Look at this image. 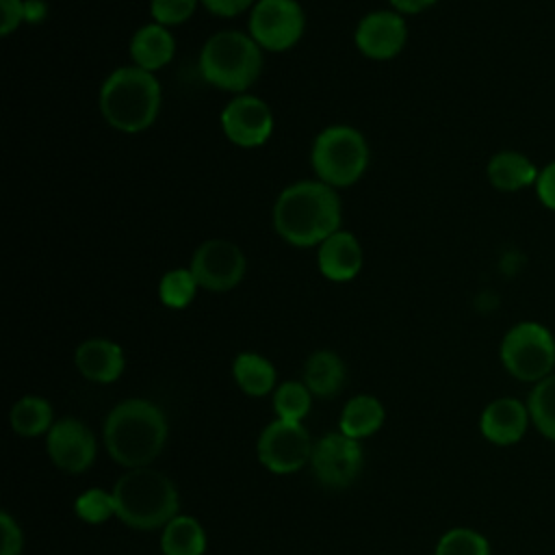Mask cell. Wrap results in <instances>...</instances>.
Listing matches in <instances>:
<instances>
[{
  "label": "cell",
  "instance_id": "obj_1",
  "mask_svg": "<svg viewBox=\"0 0 555 555\" xmlns=\"http://www.w3.org/2000/svg\"><path fill=\"white\" fill-rule=\"evenodd\" d=\"M340 199L321 180H299L282 189L273 204V230L295 247L321 245L340 230Z\"/></svg>",
  "mask_w": 555,
  "mask_h": 555
},
{
  "label": "cell",
  "instance_id": "obj_2",
  "mask_svg": "<svg viewBox=\"0 0 555 555\" xmlns=\"http://www.w3.org/2000/svg\"><path fill=\"white\" fill-rule=\"evenodd\" d=\"M163 89L152 72L137 65L117 67L100 87L98 106L104 121L126 134L147 130L160 111Z\"/></svg>",
  "mask_w": 555,
  "mask_h": 555
},
{
  "label": "cell",
  "instance_id": "obj_3",
  "mask_svg": "<svg viewBox=\"0 0 555 555\" xmlns=\"http://www.w3.org/2000/svg\"><path fill=\"white\" fill-rule=\"evenodd\" d=\"M165 440V414L145 399H128L106 416L104 442L111 457L121 466H147L163 451Z\"/></svg>",
  "mask_w": 555,
  "mask_h": 555
},
{
  "label": "cell",
  "instance_id": "obj_4",
  "mask_svg": "<svg viewBox=\"0 0 555 555\" xmlns=\"http://www.w3.org/2000/svg\"><path fill=\"white\" fill-rule=\"evenodd\" d=\"M115 512L134 529H156L176 518L178 492L169 477L141 466L121 475L113 488Z\"/></svg>",
  "mask_w": 555,
  "mask_h": 555
},
{
  "label": "cell",
  "instance_id": "obj_5",
  "mask_svg": "<svg viewBox=\"0 0 555 555\" xmlns=\"http://www.w3.org/2000/svg\"><path fill=\"white\" fill-rule=\"evenodd\" d=\"M262 72V48L241 30H219L199 52L202 78L230 93H245Z\"/></svg>",
  "mask_w": 555,
  "mask_h": 555
},
{
  "label": "cell",
  "instance_id": "obj_6",
  "mask_svg": "<svg viewBox=\"0 0 555 555\" xmlns=\"http://www.w3.org/2000/svg\"><path fill=\"white\" fill-rule=\"evenodd\" d=\"M310 163L317 180L334 189L351 186L369 167V143L353 126L334 124L314 137Z\"/></svg>",
  "mask_w": 555,
  "mask_h": 555
},
{
  "label": "cell",
  "instance_id": "obj_7",
  "mask_svg": "<svg viewBox=\"0 0 555 555\" xmlns=\"http://www.w3.org/2000/svg\"><path fill=\"white\" fill-rule=\"evenodd\" d=\"M501 362L518 382H540L555 369V338L542 323L520 321L501 340Z\"/></svg>",
  "mask_w": 555,
  "mask_h": 555
},
{
  "label": "cell",
  "instance_id": "obj_8",
  "mask_svg": "<svg viewBox=\"0 0 555 555\" xmlns=\"http://www.w3.org/2000/svg\"><path fill=\"white\" fill-rule=\"evenodd\" d=\"M306 15L297 0H258L249 11V35L269 52H286L299 43Z\"/></svg>",
  "mask_w": 555,
  "mask_h": 555
},
{
  "label": "cell",
  "instance_id": "obj_9",
  "mask_svg": "<svg viewBox=\"0 0 555 555\" xmlns=\"http://www.w3.org/2000/svg\"><path fill=\"white\" fill-rule=\"evenodd\" d=\"M189 269L199 288L225 293L241 284L247 271V260L236 243L225 238H208L193 251Z\"/></svg>",
  "mask_w": 555,
  "mask_h": 555
},
{
  "label": "cell",
  "instance_id": "obj_10",
  "mask_svg": "<svg viewBox=\"0 0 555 555\" xmlns=\"http://www.w3.org/2000/svg\"><path fill=\"white\" fill-rule=\"evenodd\" d=\"M312 442L301 423L273 421L258 438V460L278 475L299 470L312 457Z\"/></svg>",
  "mask_w": 555,
  "mask_h": 555
},
{
  "label": "cell",
  "instance_id": "obj_11",
  "mask_svg": "<svg viewBox=\"0 0 555 555\" xmlns=\"http://www.w3.org/2000/svg\"><path fill=\"white\" fill-rule=\"evenodd\" d=\"M221 130L238 147H260L273 132V113L256 95H234L221 111Z\"/></svg>",
  "mask_w": 555,
  "mask_h": 555
},
{
  "label": "cell",
  "instance_id": "obj_12",
  "mask_svg": "<svg viewBox=\"0 0 555 555\" xmlns=\"http://www.w3.org/2000/svg\"><path fill=\"white\" fill-rule=\"evenodd\" d=\"M312 470L327 488H347L362 468L358 440L345 434H327L312 449Z\"/></svg>",
  "mask_w": 555,
  "mask_h": 555
},
{
  "label": "cell",
  "instance_id": "obj_13",
  "mask_svg": "<svg viewBox=\"0 0 555 555\" xmlns=\"http://www.w3.org/2000/svg\"><path fill=\"white\" fill-rule=\"evenodd\" d=\"M356 48L371 61H390L395 59L405 41H408V26L401 13L382 9L366 13L353 33Z\"/></svg>",
  "mask_w": 555,
  "mask_h": 555
},
{
  "label": "cell",
  "instance_id": "obj_14",
  "mask_svg": "<svg viewBox=\"0 0 555 555\" xmlns=\"http://www.w3.org/2000/svg\"><path fill=\"white\" fill-rule=\"evenodd\" d=\"M46 447L56 468L72 475L85 473L95 457V438L76 418L56 421L48 431Z\"/></svg>",
  "mask_w": 555,
  "mask_h": 555
},
{
  "label": "cell",
  "instance_id": "obj_15",
  "mask_svg": "<svg viewBox=\"0 0 555 555\" xmlns=\"http://www.w3.org/2000/svg\"><path fill=\"white\" fill-rule=\"evenodd\" d=\"M317 264L321 275L330 282H349L362 271V245L353 232L338 230L319 245Z\"/></svg>",
  "mask_w": 555,
  "mask_h": 555
},
{
  "label": "cell",
  "instance_id": "obj_16",
  "mask_svg": "<svg viewBox=\"0 0 555 555\" xmlns=\"http://www.w3.org/2000/svg\"><path fill=\"white\" fill-rule=\"evenodd\" d=\"M529 410L527 403L514 399V397H501L486 405L479 418V429L486 440L499 447L516 444L525 434L529 425Z\"/></svg>",
  "mask_w": 555,
  "mask_h": 555
},
{
  "label": "cell",
  "instance_id": "obj_17",
  "mask_svg": "<svg viewBox=\"0 0 555 555\" xmlns=\"http://www.w3.org/2000/svg\"><path fill=\"white\" fill-rule=\"evenodd\" d=\"M124 364L121 347L108 338H89L76 349L78 371L82 377L98 384L115 382L124 373Z\"/></svg>",
  "mask_w": 555,
  "mask_h": 555
},
{
  "label": "cell",
  "instance_id": "obj_18",
  "mask_svg": "<svg viewBox=\"0 0 555 555\" xmlns=\"http://www.w3.org/2000/svg\"><path fill=\"white\" fill-rule=\"evenodd\" d=\"M176 54V39L171 30L163 24L150 22L134 30L130 39V59L132 65L145 72H158L171 63Z\"/></svg>",
  "mask_w": 555,
  "mask_h": 555
},
{
  "label": "cell",
  "instance_id": "obj_19",
  "mask_svg": "<svg viewBox=\"0 0 555 555\" xmlns=\"http://www.w3.org/2000/svg\"><path fill=\"white\" fill-rule=\"evenodd\" d=\"M538 173L540 169L533 165V160L516 150H501L486 165L488 182L503 193L535 186Z\"/></svg>",
  "mask_w": 555,
  "mask_h": 555
},
{
  "label": "cell",
  "instance_id": "obj_20",
  "mask_svg": "<svg viewBox=\"0 0 555 555\" xmlns=\"http://www.w3.org/2000/svg\"><path fill=\"white\" fill-rule=\"evenodd\" d=\"M304 384L317 397H334L345 384L343 360L327 349L314 351L304 364Z\"/></svg>",
  "mask_w": 555,
  "mask_h": 555
},
{
  "label": "cell",
  "instance_id": "obj_21",
  "mask_svg": "<svg viewBox=\"0 0 555 555\" xmlns=\"http://www.w3.org/2000/svg\"><path fill=\"white\" fill-rule=\"evenodd\" d=\"M384 423V405L371 395H358L347 401L340 416V434L358 440L375 434Z\"/></svg>",
  "mask_w": 555,
  "mask_h": 555
},
{
  "label": "cell",
  "instance_id": "obj_22",
  "mask_svg": "<svg viewBox=\"0 0 555 555\" xmlns=\"http://www.w3.org/2000/svg\"><path fill=\"white\" fill-rule=\"evenodd\" d=\"M232 375L238 388L251 397H262L275 386V369L273 364L254 351L238 353L232 364Z\"/></svg>",
  "mask_w": 555,
  "mask_h": 555
},
{
  "label": "cell",
  "instance_id": "obj_23",
  "mask_svg": "<svg viewBox=\"0 0 555 555\" xmlns=\"http://www.w3.org/2000/svg\"><path fill=\"white\" fill-rule=\"evenodd\" d=\"M160 546L165 555H204L206 533L191 516H176L165 525Z\"/></svg>",
  "mask_w": 555,
  "mask_h": 555
},
{
  "label": "cell",
  "instance_id": "obj_24",
  "mask_svg": "<svg viewBox=\"0 0 555 555\" xmlns=\"http://www.w3.org/2000/svg\"><path fill=\"white\" fill-rule=\"evenodd\" d=\"M11 427L20 436H39L52 427V405L41 397H22L11 408Z\"/></svg>",
  "mask_w": 555,
  "mask_h": 555
},
{
  "label": "cell",
  "instance_id": "obj_25",
  "mask_svg": "<svg viewBox=\"0 0 555 555\" xmlns=\"http://www.w3.org/2000/svg\"><path fill=\"white\" fill-rule=\"evenodd\" d=\"M527 410L535 429L555 442V373L533 384L527 399Z\"/></svg>",
  "mask_w": 555,
  "mask_h": 555
},
{
  "label": "cell",
  "instance_id": "obj_26",
  "mask_svg": "<svg viewBox=\"0 0 555 555\" xmlns=\"http://www.w3.org/2000/svg\"><path fill=\"white\" fill-rule=\"evenodd\" d=\"M197 288L199 284L191 269H169L158 282V297L163 306L171 310H182L195 299Z\"/></svg>",
  "mask_w": 555,
  "mask_h": 555
},
{
  "label": "cell",
  "instance_id": "obj_27",
  "mask_svg": "<svg viewBox=\"0 0 555 555\" xmlns=\"http://www.w3.org/2000/svg\"><path fill=\"white\" fill-rule=\"evenodd\" d=\"M312 392L304 382H284L273 395V408L282 421L301 423L310 410Z\"/></svg>",
  "mask_w": 555,
  "mask_h": 555
},
{
  "label": "cell",
  "instance_id": "obj_28",
  "mask_svg": "<svg viewBox=\"0 0 555 555\" xmlns=\"http://www.w3.org/2000/svg\"><path fill=\"white\" fill-rule=\"evenodd\" d=\"M436 555H490V544L481 533L457 527L438 540Z\"/></svg>",
  "mask_w": 555,
  "mask_h": 555
},
{
  "label": "cell",
  "instance_id": "obj_29",
  "mask_svg": "<svg viewBox=\"0 0 555 555\" xmlns=\"http://www.w3.org/2000/svg\"><path fill=\"white\" fill-rule=\"evenodd\" d=\"M74 507L78 518H82L89 525H100V522H106L111 516H117L113 492H104L100 488H91L82 492L76 499Z\"/></svg>",
  "mask_w": 555,
  "mask_h": 555
},
{
  "label": "cell",
  "instance_id": "obj_30",
  "mask_svg": "<svg viewBox=\"0 0 555 555\" xmlns=\"http://www.w3.org/2000/svg\"><path fill=\"white\" fill-rule=\"evenodd\" d=\"M199 0H150V15L156 24L180 26L197 9Z\"/></svg>",
  "mask_w": 555,
  "mask_h": 555
},
{
  "label": "cell",
  "instance_id": "obj_31",
  "mask_svg": "<svg viewBox=\"0 0 555 555\" xmlns=\"http://www.w3.org/2000/svg\"><path fill=\"white\" fill-rule=\"evenodd\" d=\"M0 527H2V548H0V555H20L22 553V544H24L20 525L7 512H2L0 514Z\"/></svg>",
  "mask_w": 555,
  "mask_h": 555
},
{
  "label": "cell",
  "instance_id": "obj_32",
  "mask_svg": "<svg viewBox=\"0 0 555 555\" xmlns=\"http://www.w3.org/2000/svg\"><path fill=\"white\" fill-rule=\"evenodd\" d=\"M535 195L542 206L555 212V160L540 169L535 180Z\"/></svg>",
  "mask_w": 555,
  "mask_h": 555
},
{
  "label": "cell",
  "instance_id": "obj_33",
  "mask_svg": "<svg viewBox=\"0 0 555 555\" xmlns=\"http://www.w3.org/2000/svg\"><path fill=\"white\" fill-rule=\"evenodd\" d=\"M2 7V37H9L13 30L20 28L22 22H26V7L24 0H0Z\"/></svg>",
  "mask_w": 555,
  "mask_h": 555
},
{
  "label": "cell",
  "instance_id": "obj_34",
  "mask_svg": "<svg viewBox=\"0 0 555 555\" xmlns=\"http://www.w3.org/2000/svg\"><path fill=\"white\" fill-rule=\"evenodd\" d=\"M212 15L219 17H236L245 13L247 9L251 11L258 0H199Z\"/></svg>",
  "mask_w": 555,
  "mask_h": 555
},
{
  "label": "cell",
  "instance_id": "obj_35",
  "mask_svg": "<svg viewBox=\"0 0 555 555\" xmlns=\"http://www.w3.org/2000/svg\"><path fill=\"white\" fill-rule=\"evenodd\" d=\"M392 11L401 13V15H414V13H421L429 7H434L438 0H388Z\"/></svg>",
  "mask_w": 555,
  "mask_h": 555
},
{
  "label": "cell",
  "instance_id": "obj_36",
  "mask_svg": "<svg viewBox=\"0 0 555 555\" xmlns=\"http://www.w3.org/2000/svg\"><path fill=\"white\" fill-rule=\"evenodd\" d=\"M24 7H26V22H30V24L41 22L48 13V9L41 0H24Z\"/></svg>",
  "mask_w": 555,
  "mask_h": 555
}]
</instances>
